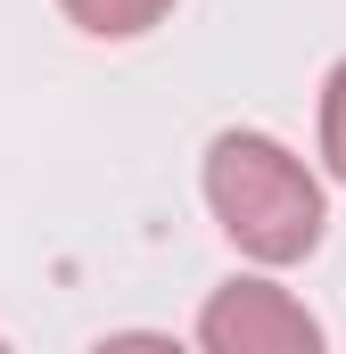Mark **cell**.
<instances>
[{
	"label": "cell",
	"mask_w": 346,
	"mask_h": 354,
	"mask_svg": "<svg viewBox=\"0 0 346 354\" xmlns=\"http://www.w3.org/2000/svg\"><path fill=\"white\" fill-rule=\"evenodd\" d=\"M322 165L346 181V58L330 66V83H322Z\"/></svg>",
	"instance_id": "277c9868"
},
{
	"label": "cell",
	"mask_w": 346,
	"mask_h": 354,
	"mask_svg": "<svg viewBox=\"0 0 346 354\" xmlns=\"http://www.w3.org/2000/svg\"><path fill=\"white\" fill-rule=\"evenodd\" d=\"M198 346L206 354H313L322 322L280 280H223L198 305Z\"/></svg>",
	"instance_id": "7a4b0ae2"
},
{
	"label": "cell",
	"mask_w": 346,
	"mask_h": 354,
	"mask_svg": "<svg viewBox=\"0 0 346 354\" xmlns=\"http://www.w3.org/2000/svg\"><path fill=\"white\" fill-rule=\"evenodd\" d=\"M206 214L223 223V239L256 264H305L330 231V198L305 174L297 149H280L272 132H223L206 149Z\"/></svg>",
	"instance_id": "6da1fadb"
},
{
	"label": "cell",
	"mask_w": 346,
	"mask_h": 354,
	"mask_svg": "<svg viewBox=\"0 0 346 354\" xmlns=\"http://www.w3.org/2000/svg\"><path fill=\"white\" fill-rule=\"evenodd\" d=\"M66 8V25H83L91 41H132V33H149V25H165L173 0H58Z\"/></svg>",
	"instance_id": "3957f363"
}]
</instances>
